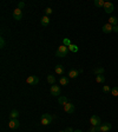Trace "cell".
I'll list each match as a JSON object with an SVG mask.
<instances>
[{"label": "cell", "mask_w": 118, "mask_h": 132, "mask_svg": "<svg viewBox=\"0 0 118 132\" xmlns=\"http://www.w3.org/2000/svg\"><path fill=\"white\" fill-rule=\"evenodd\" d=\"M69 53V47L68 46H65V45H61V46H59L57 50V52H56V55L59 58H64L66 57Z\"/></svg>", "instance_id": "obj_1"}, {"label": "cell", "mask_w": 118, "mask_h": 132, "mask_svg": "<svg viewBox=\"0 0 118 132\" xmlns=\"http://www.w3.org/2000/svg\"><path fill=\"white\" fill-rule=\"evenodd\" d=\"M52 120H53V116H51L50 113H44L40 118L41 125H50Z\"/></svg>", "instance_id": "obj_2"}, {"label": "cell", "mask_w": 118, "mask_h": 132, "mask_svg": "<svg viewBox=\"0 0 118 132\" xmlns=\"http://www.w3.org/2000/svg\"><path fill=\"white\" fill-rule=\"evenodd\" d=\"M51 95L52 96H54V97H58V96L60 95V92H61V88H60V86L59 85H52L51 86Z\"/></svg>", "instance_id": "obj_3"}, {"label": "cell", "mask_w": 118, "mask_h": 132, "mask_svg": "<svg viewBox=\"0 0 118 132\" xmlns=\"http://www.w3.org/2000/svg\"><path fill=\"white\" fill-rule=\"evenodd\" d=\"M112 129V125L110 123H103L102 125H99V132H109Z\"/></svg>", "instance_id": "obj_4"}, {"label": "cell", "mask_w": 118, "mask_h": 132, "mask_svg": "<svg viewBox=\"0 0 118 132\" xmlns=\"http://www.w3.org/2000/svg\"><path fill=\"white\" fill-rule=\"evenodd\" d=\"M26 83L30 85H37L39 83V78L36 77V76H28L26 79Z\"/></svg>", "instance_id": "obj_5"}, {"label": "cell", "mask_w": 118, "mask_h": 132, "mask_svg": "<svg viewBox=\"0 0 118 132\" xmlns=\"http://www.w3.org/2000/svg\"><path fill=\"white\" fill-rule=\"evenodd\" d=\"M90 123L92 124V126L102 125V120H100V118H99L98 116H92L91 118H90Z\"/></svg>", "instance_id": "obj_6"}, {"label": "cell", "mask_w": 118, "mask_h": 132, "mask_svg": "<svg viewBox=\"0 0 118 132\" xmlns=\"http://www.w3.org/2000/svg\"><path fill=\"white\" fill-rule=\"evenodd\" d=\"M19 125H20V123H19V120L18 119H11L10 122H8V127L12 130H15L19 127Z\"/></svg>", "instance_id": "obj_7"}, {"label": "cell", "mask_w": 118, "mask_h": 132, "mask_svg": "<svg viewBox=\"0 0 118 132\" xmlns=\"http://www.w3.org/2000/svg\"><path fill=\"white\" fill-rule=\"evenodd\" d=\"M103 8H104V11L106 12V13H111L112 11H113V4L110 3V1H105Z\"/></svg>", "instance_id": "obj_8"}, {"label": "cell", "mask_w": 118, "mask_h": 132, "mask_svg": "<svg viewBox=\"0 0 118 132\" xmlns=\"http://www.w3.org/2000/svg\"><path fill=\"white\" fill-rule=\"evenodd\" d=\"M13 18L15 20H21V18H23V12H21L20 8L17 7V8L13 11Z\"/></svg>", "instance_id": "obj_9"}, {"label": "cell", "mask_w": 118, "mask_h": 132, "mask_svg": "<svg viewBox=\"0 0 118 132\" xmlns=\"http://www.w3.org/2000/svg\"><path fill=\"white\" fill-rule=\"evenodd\" d=\"M64 111L66 113H73L74 112V105L72 103H68V104H65L64 105Z\"/></svg>", "instance_id": "obj_10"}, {"label": "cell", "mask_w": 118, "mask_h": 132, "mask_svg": "<svg viewBox=\"0 0 118 132\" xmlns=\"http://www.w3.org/2000/svg\"><path fill=\"white\" fill-rule=\"evenodd\" d=\"M79 73H83V68H80V70H71L70 72H69V77L70 78H72V79H74V78H77L78 76H79Z\"/></svg>", "instance_id": "obj_11"}, {"label": "cell", "mask_w": 118, "mask_h": 132, "mask_svg": "<svg viewBox=\"0 0 118 132\" xmlns=\"http://www.w3.org/2000/svg\"><path fill=\"white\" fill-rule=\"evenodd\" d=\"M102 31L104 32V33H111L112 31H113V26H112L111 24H105L103 25V27H102Z\"/></svg>", "instance_id": "obj_12"}, {"label": "cell", "mask_w": 118, "mask_h": 132, "mask_svg": "<svg viewBox=\"0 0 118 132\" xmlns=\"http://www.w3.org/2000/svg\"><path fill=\"white\" fill-rule=\"evenodd\" d=\"M54 71H56L57 74L63 76V74H64V66H63V65H57L56 68H54Z\"/></svg>", "instance_id": "obj_13"}, {"label": "cell", "mask_w": 118, "mask_h": 132, "mask_svg": "<svg viewBox=\"0 0 118 132\" xmlns=\"http://www.w3.org/2000/svg\"><path fill=\"white\" fill-rule=\"evenodd\" d=\"M109 24H111L112 26H117L118 25V19L116 17H110L109 18Z\"/></svg>", "instance_id": "obj_14"}, {"label": "cell", "mask_w": 118, "mask_h": 132, "mask_svg": "<svg viewBox=\"0 0 118 132\" xmlns=\"http://www.w3.org/2000/svg\"><path fill=\"white\" fill-rule=\"evenodd\" d=\"M48 24H50V18L47 17V15H44V17L41 18V25L43 26H47Z\"/></svg>", "instance_id": "obj_15"}, {"label": "cell", "mask_w": 118, "mask_h": 132, "mask_svg": "<svg viewBox=\"0 0 118 132\" xmlns=\"http://www.w3.org/2000/svg\"><path fill=\"white\" fill-rule=\"evenodd\" d=\"M58 102H59V104H61V105L64 106L65 104H68L69 100L66 97H64V96H61V97H59V99H58Z\"/></svg>", "instance_id": "obj_16"}, {"label": "cell", "mask_w": 118, "mask_h": 132, "mask_svg": "<svg viewBox=\"0 0 118 132\" xmlns=\"http://www.w3.org/2000/svg\"><path fill=\"white\" fill-rule=\"evenodd\" d=\"M96 81L98 84H103L105 81V77L103 74H99V76H96Z\"/></svg>", "instance_id": "obj_17"}, {"label": "cell", "mask_w": 118, "mask_h": 132, "mask_svg": "<svg viewBox=\"0 0 118 132\" xmlns=\"http://www.w3.org/2000/svg\"><path fill=\"white\" fill-rule=\"evenodd\" d=\"M104 71H105V70L103 67H97V68H94V70H93V73L96 76H99V74H103Z\"/></svg>", "instance_id": "obj_18"}, {"label": "cell", "mask_w": 118, "mask_h": 132, "mask_svg": "<svg viewBox=\"0 0 118 132\" xmlns=\"http://www.w3.org/2000/svg\"><path fill=\"white\" fill-rule=\"evenodd\" d=\"M47 81H48V84H51V85L56 84V78H54V76H52V74L47 76Z\"/></svg>", "instance_id": "obj_19"}, {"label": "cell", "mask_w": 118, "mask_h": 132, "mask_svg": "<svg viewBox=\"0 0 118 132\" xmlns=\"http://www.w3.org/2000/svg\"><path fill=\"white\" fill-rule=\"evenodd\" d=\"M18 116H19V112H18L17 110H12V111H11V113H10L11 119H17Z\"/></svg>", "instance_id": "obj_20"}, {"label": "cell", "mask_w": 118, "mask_h": 132, "mask_svg": "<svg viewBox=\"0 0 118 132\" xmlns=\"http://www.w3.org/2000/svg\"><path fill=\"white\" fill-rule=\"evenodd\" d=\"M104 0H94V6L96 7H104Z\"/></svg>", "instance_id": "obj_21"}, {"label": "cell", "mask_w": 118, "mask_h": 132, "mask_svg": "<svg viewBox=\"0 0 118 132\" xmlns=\"http://www.w3.org/2000/svg\"><path fill=\"white\" fill-rule=\"evenodd\" d=\"M59 83H60V85L66 86V85H69V78H66V77H61V78L59 79Z\"/></svg>", "instance_id": "obj_22"}, {"label": "cell", "mask_w": 118, "mask_h": 132, "mask_svg": "<svg viewBox=\"0 0 118 132\" xmlns=\"http://www.w3.org/2000/svg\"><path fill=\"white\" fill-rule=\"evenodd\" d=\"M69 51H71V52H78V46L77 45H73V44H71L70 46H69Z\"/></svg>", "instance_id": "obj_23"}, {"label": "cell", "mask_w": 118, "mask_h": 132, "mask_svg": "<svg viewBox=\"0 0 118 132\" xmlns=\"http://www.w3.org/2000/svg\"><path fill=\"white\" fill-rule=\"evenodd\" d=\"M111 95L113 97H118V86H115V87L111 88Z\"/></svg>", "instance_id": "obj_24"}, {"label": "cell", "mask_w": 118, "mask_h": 132, "mask_svg": "<svg viewBox=\"0 0 118 132\" xmlns=\"http://www.w3.org/2000/svg\"><path fill=\"white\" fill-rule=\"evenodd\" d=\"M89 132H99V126H92V127H90Z\"/></svg>", "instance_id": "obj_25"}, {"label": "cell", "mask_w": 118, "mask_h": 132, "mask_svg": "<svg viewBox=\"0 0 118 132\" xmlns=\"http://www.w3.org/2000/svg\"><path fill=\"white\" fill-rule=\"evenodd\" d=\"M103 92H105V93H109V92H111V88L109 87L108 85H104V86H103Z\"/></svg>", "instance_id": "obj_26"}, {"label": "cell", "mask_w": 118, "mask_h": 132, "mask_svg": "<svg viewBox=\"0 0 118 132\" xmlns=\"http://www.w3.org/2000/svg\"><path fill=\"white\" fill-rule=\"evenodd\" d=\"M51 13H52V8H51V7H47V8H45V14H46V15H50Z\"/></svg>", "instance_id": "obj_27"}, {"label": "cell", "mask_w": 118, "mask_h": 132, "mask_svg": "<svg viewBox=\"0 0 118 132\" xmlns=\"http://www.w3.org/2000/svg\"><path fill=\"white\" fill-rule=\"evenodd\" d=\"M0 47L1 48L5 47V39L4 38H0Z\"/></svg>", "instance_id": "obj_28"}, {"label": "cell", "mask_w": 118, "mask_h": 132, "mask_svg": "<svg viewBox=\"0 0 118 132\" xmlns=\"http://www.w3.org/2000/svg\"><path fill=\"white\" fill-rule=\"evenodd\" d=\"M64 45H65V46H68V47H69V46H70V45H71L70 39H64Z\"/></svg>", "instance_id": "obj_29"}, {"label": "cell", "mask_w": 118, "mask_h": 132, "mask_svg": "<svg viewBox=\"0 0 118 132\" xmlns=\"http://www.w3.org/2000/svg\"><path fill=\"white\" fill-rule=\"evenodd\" d=\"M24 7H25V3H23V1H20V3L18 4V8H20V10H23Z\"/></svg>", "instance_id": "obj_30"}, {"label": "cell", "mask_w": 118, "mask_h": 132, "mask_svg": "<svg viewBox=\"0 0 118 132\" xmlns=\"http://www.w3.org/2000/svg\"><path fill=\"white\" fill-rule=\"evenodd\" d=\"M65 132H74V131L72 130V127H68V129L65 130Z\"/></svg>", "instance_id": "obj_31"}, {"label": "cell", "mask_w": 118, "mask_h": 132, "mask_svg": "<svg viewBox=\"0 0 118 132\" xmlns=\"http://www.w3.org/2000/svg\"><path fill=\"white\" fill-rule=\"evenodd\" d=\"M113 31H115V32H118V25L117 26H113Z\"/></svg>", "instance_id": "obj_32"}, {"label": "cell", "mask_w": 118, "mask_h": 132, "mask_svg": "<svg viewBox=\"0 0 118 132\" xmlns=\"http://www.w3.org/2000/svg\"><path fill=\"white\" fill-rule=\"evenodd\" d=\"M74 132H83V131H81V130H76Z\"/></svg>", "instance_id": "obj_33"}, {"label": "cell", "mask_w": 118, "mask_h": 132, "mask_svg": "<svg viewBox=\"0 0 118 132\" xmlns=\"http://www.w3.org/2000/svg\"><path fill=\"white\" fill-rule=\"evenodd\" d=\"M58 132H65V131H58Z\"/></svg>", "instance_id": "obj_34"}]
</instances>
